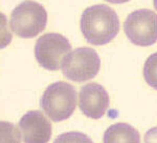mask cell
Listing matches in <instances>:
<instances>
[{"label":"cell","instance_id":"15","mask_svg":"<svg viewBox=\"0 0 157 143\" xmlns=\"http://www.w3.org/2000/svg\"><path fill=\"white\" fill-rule=\"evenodd\" d=\"M153 4H154V7H155V10L157 11V0H153Z\"/></svg>","mask_w":157,"mask_h":143},{"label":"cell","instance_id":"11","mask_svg":"<svg viewBox=\"0 0 157 143\" xmlns=\"http://www.w3.org/2000/svg\"><path fill=\"white\" fill-rule=\"evenodd\" d=\"M0 138L1 143H21L18 129L7 121H1L0 123Z\"/></svg>","mask_w":157,"mask_h":143},{"label":"cell","instance_id":"1","mask_svg":"<svg viewBox=\"0 0 157 143\" xmlns=\"http://www.w3.org/2000/svg\"><path fill=\"white\" fill-rule=\"evenodd\" d=\"M80 27L88 43L105 45L118 34L120 19L110 6L97 4L84 10L80 19Z\"/></svg>","mask_w":157,"mask_h":143},{"label":"cell","instance_id":"4","mask_svg":"<svg viewBox=\"0 0 157 143\" xmlns=\"http://www.w3.org/2000/svg\"><path fill=\"white\" fill-rule=\"evenodd\" d=\"M101 59L98 54L90 47H78L63 58L61 70L68 80L85 82L98 74Z\"/></svg>","mask_w":157,"mask_h":143},{"label":"cell","instance_id":"8","mask_svg":"<svg viewBox=\"0 0 157 143\" xmlns=\"http://www.w3.org/2000/svg\"><path fill=\"white\" fill-rule=\"evenodd\" d=\"M24 143H47L52 137V123L40 111H29L18 123Z\"/></svg>","mask_w":157,"mask_h":143},{"label":"cell","instance_id":"9","mask_svg":"<svg viewBox=\"0 0 157 143\" xmlns=\"http://www.w3.org/2000/svg\"><path fill=\"white\" fill-rule=\"evenodd\" d=\"M104 143H140L137 129L128 123H115L105 131Z\"/></svg>","mask_w":157,"mask_h":143},{"label":"cell","instance_id":"10","mask_svg":"<svg viewBox=\"0 0 157 143\" xmlns=\"http://www.w3.org/2000/svg\"><path fill=\"white\" fill-rule=\"evenodd\" d=\"M144 78L147 84L157 89V53L148 57L144 65Z\"/></svg>","mask_w":157,"mask_h":143},{"label":"cell","instance_id":"3","mask_svg":"<svg viewBox=\"0 0 157 143\" xmlns=\"http://www.w3.org/2000/svg\"><path fill=\"white\" fill-rule=\"evenodd\" d=\"M47 23L46 10L35 1L21 2L12 12L10 27L21 38H34L45 29Z\"/></svg>","mask_w":157,"mask_h":143},{"label":"cell","instance_id":"2","mask_svg":"<svg viewBox=\"0 0 157 143\" xmlns=\"http://www.w3.org/2000/svg\"><path fill=\"white\" fill-rule=\"evenodd\" d=\"M40 106L52 121L66 120L71 117L77 106V91L67 82H55L47 86L43 93Z\"/></svg>","mask_w":157,"mask_h":143},{"label":"cell","instance_id":"6","mask_svg":"<svg viewBox=\"0 0 157 143\" xmlns=\"http://www.w3.org/2000/svg\"><path fill=\"white\" fill-rule=\"evenodd\" d=\"M71 51L66 37L58 33H48L41 36L35 44V57L43 68L58 71L60 62Z\"/></svg>","mask_w":157,"mask_h":143},{"label":"cell","instance_id":"7","mask_svg":"<svg viewBox=\"0 0 157 143\" xmlns=\"http://www.w3.org/2000/svg\"><path fill=\"white\" fill-rule=\"evenodd\" d=\"M110 98L104 86L98 83H88L82 86L78 96V106L86 117L100 119L107 112Z\"/></svg>","mask_w":157,"mask_h":143},{"label":"cell","instance_id":"13","mask_svg":"<svg viewBox=\"0 0 157 143\" xmlns=\"http://www.w3.org/2000/svg\"><path fill=\"white\" fill-rule=\"evenodd\" d=\"M145 143H157V126L147 131L144 137Z\"/></svg>","mask_w":157,"mask_h":143},{"label":"cell","instance_id":"12","mask_svg":"<svg viewBox=\"0 0 157 143\" xmlns=\"http://www.w3.org/2000/svg\"><path fill=\"white\" fill-rule=\"evenodd\" d=\"M54 143H93L87 135L80 132H68L59 135Z\"/></svg>","mask_w":157,"mask_h":143},{"label":"cell","instance_id":"5","mask_svg":"<svg viewBox=\"0 0 157 143\" xmlns=\"http://www.w3.org/2000/svg\"><path fill=\"white\" fill-rule=\"evenodd\" d=\"M127 38L138 47H150L157 41V14L148 9L136 10L124 23Z\"/></svg>","mask_w":157,"mask_h":143},{"label":"cell","instance_id":"14","mask_svg":"<svg viewBox=\"0 0 157 143\" xmlns=\"http://www.w3.org/2000/svg\"><path fill=\"white\" fill-rule=\"evenodd\" d=\"M106 1L110 2V3H115V4H121V3H126V2L130 1V0H106Z\"/></svg>","mask_w":157,"mask_h":143}]
</instances>
